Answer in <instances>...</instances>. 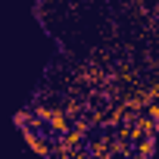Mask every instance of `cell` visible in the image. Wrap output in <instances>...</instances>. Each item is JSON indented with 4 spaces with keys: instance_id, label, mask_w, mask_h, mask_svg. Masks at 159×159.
<instances>
[{
    "instance_id": "obj_1",
    "label": "cell",
    "mask_w": 159,
    "mask_h": 159,
    "mask_svg": "<svg viewBox=\"0 0 159 159\" xmlns=\"http://www.w3.org/2000/svg\"><path fill=\"white\" fill-rule=\"evenodd\" d=\"M88 150H91V156H97V159H116V156H119V153H116V134L91 137V140H88Z\"/></svg>"
},
{
    "instance_id": "obj_2",
    "label": "cell",
    "mask_w": 159,
    "mask_h": 159,
    "mask_svg": "<svg viewBox=\"0 0 159 159\" xmlns=\"http://www.w3.org/2000/svg\"><path fill=\"white\" fill-rule=\"evenodd\" d=\"M72 125H75V122H72V116H69L62 106H56V109H53V116H50V122H47V131H53V134L59 137V134H69V131H72Z\"/></svg>"
},
{
    "instance_id": "obj_3",
    "label": "cell",
    "mask_w": 159,
    "mask_h": 159,
    "mask_svg": "<svg viewBox=\"0 0 159 159\" xmlns=\"http://www.w3.org/2000/svg\"><path fill=\"white\" fill-rule=\"evenodd\" d=\"M16 125H19V128H31V131L47 128V122H44L34 109H19V112H16Z\"/></svg>"
},
{
    "instance_id": "obj_4",
    "label": "cell",
    "mask_w": 159,
    "mask_h": 159,
    "mask_svg": "<svg viewBox=\"0 0 159 159\" xmlns=\"http://www.w3.org/2000/svg\"><path fill=\"white\" fill-rule=\"evenodd\" d=\"M134 131H137V140H140V137H156L159 122H156L150 112H140V116H137V122H134Z\"/></svg>"
},
{
    "instance_id": "obj_5",
    "label": "cell",
    "mask_w": 159,
    "mask_h": 159,
    "mask_svg": "<svg viewBox=\"0 0 159 159\" xmlns=\"http://www.w3.org/2000/svg\"><path fill=\"white\" fill-rule=\"evenodd\" d=\"M137 153L150 159V156L156 153V137H140V140H137Z\"/></svg>"
},
{
    "instance_id": "obj_6",
    "label": "cell",
    "mask_w": 159,
    "mask_h": 159,
    "mask_svg": "<svg viewBox=\"0 0 159 159\" xmlns=\"http://www.w3.org/2000/svg\"><path fill=\"white\" fill-rule=\"evenodd\" d=\"M62 109H66V112H69L72 119H78V116H81V109H84V106L78 103V100H66V106H62Z\"/></svg>"
},
{
    "instance_id": "obj_7",
    "label": "cell",
    "mask_w": 159,
    "mask_h": 159,
    "mask_svg": "<svg viewBox=\"0 0 159 159\" xmlns=\"http://www.w3.org/2000/svg\"><path fill=\"white\" fill-rule=\"evenodd\" d=\"M53 109H56V106H44V103H34V112H38V116H41L44 122H50V116H53Z\"/></svg>"
},
{
    "instance_id": "obj_8",
    "label": "cell",
    "mask_w": 159,
    "mask_h": 159,
    "mask_svg": "<svg viewBox=\"0 0 159 159\" xmlns=\"http://www.w3.org/2000/svg\"><path fill=\"white\" fill-rule=\"evenodd\" d=\"M47 159H59V156H47Z\"/></svg>"
}]
</instances>
